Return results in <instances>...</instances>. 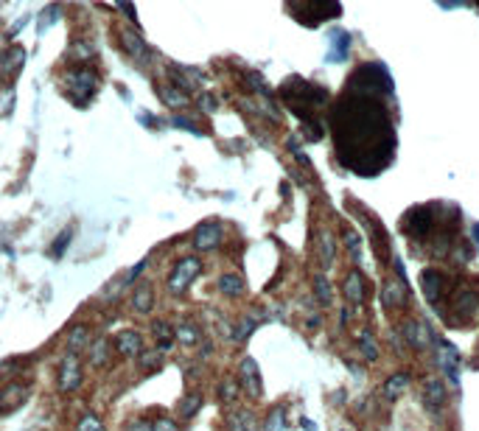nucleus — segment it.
Returning a JSON list of instances; mask_svg holds the SVG:
<instances>
[{
  "label": "nucleus",
  "instance_id": "obj_1",
  "mask_svg": "<svg viewBox=\"0 0 479 431\" xmlns=\"http://www.w3.org/2000/svg\"><path fill=\"white\" fill-rule=\"evenodd\" d=\"M65 90H68V96L82 107L90 98V93L96 90V73L87 70V67H70L65 73Z\"/></svg>",
  "mask_w": 479,
  "mask_h": 431
},
{
  "label": "nucleus",
  "instance_id": "obj_2",
  "mask_svg": "<svg viewBox=\"0 0 479 431\" xmlns=\"http://www.w3.org/2000/svg\"><path fill=\"white\" fill-rule=\"evenodd\" d=\"M82 383H85V367H82V359H79V353H68V356L62 359V364H59L56 386H59V392L70 395V392L82 389Z\"/></svg>",
  "mask_w": 479,
  "mask_h": 431
},
{
  "label": "nucleus",
  "instance_id": "obj_3",
  "mask_svg": "<svg viewBox=\"0 0 479 431\" xmlns=\"http://www.w3.org/2000/svg\"><path fill=\"white\" fill-rule=\"evenodd\" d=\"M199 272H202V261L199 258H183L174 269H171V275H168V291L177 297V294H185L188 286H191L193 280L199 278Z\"/></svg>",
  "mask_w": 479,
  "mask_h": 431
},
{
  "label": "nucleus",
  "instance_id": "obj_4",
  "mask_svg": "<svg viewBox=\"0 0 479 431\" xmlns=\"http://www.w3.org/2000/svg\"><path fill=\"white\" fill-rule=\"evenodd\" d=\"M28 395H31L28 383H23V381L6 383V386L0 389V415H11V412H17V409L28 400Z\"/></svg>",
  "mask_w": 479,
  "mask_h": 431
},
{
  "label": "nucleus",
  "instance_id": "obj_5",
  "mask_svg": "<svg viewBox=\"0 0 479 431\" xmlns=\"http://www.w3.org/2000/svg\"><path fill=\"white\" fill-rule=\"evenodd\" d=\"M222 224H216V222H205V224H199L196 227V233H193V246L199 249V252H210V249H216L219 244H222Z\"/></svg>",
  "mask_w": 479,
  "mask_h": 431
},
{
  "label": "nucleus",
  "instance_id": "obj_6",
  "mask_svg": "<svg viewBox=\"0 0 479 431\" xmlns=\"http://www.w3.org/2000/svg\"><path fill=\"white\" fill-rule=\"evenodd\" d=\"M115 350L124 356V359H138L144 353V336L138 331H121L115 336Z\"/></svg>",
  "mask_w": 479,
  "mask_h": 431
},
{
  "label": "nucleus",
  "instance_id": "obj_7",
  "mask_svg": "<svg viewBox=\"0 0 479 431\" xmlns=\"http://www.w3.org/2000/svg\"><path fill=\"white\" fill-rule=\"evenodd\" d=\"M241 386L244 392H249V398H261V376H258V364L252 359H244L239 367Z\"/></svg>",
  "mask_w": 479,
  "mask_h": 431
},
{
  "label": "nucleus",
  "instance_id": "obj_8",
  "mask_svg": "<svg viewBox=\"0 0 479 431\" xmlns=\"http://www.w3.org/2000/svg\"><path fill=\"white\" fill-rule=\"evenodd\" d=\"M227 431H258V420L252 412L241 409V412H230L227 415Z\"/></svg>",
  "mask_w": 479,
  "mask_h": 431
},
{
  "label": "nucleus",
  "instance_id": "obj_9",
  "mask_svg": "<svg viewBox=\"0 0 479 431\" xmlns=\"http://www.w3.org/2000/svg\"><path fill=\"white\" fill-rule=\"evenodd\" d=\"M121 45L127 48L129 56H135V59H141L146 62V56H149V48H146L144 37L141 34H132V31H121Z\"/></svg>",
  "mask_w": 479,
  "mask_h": 431
},
{
  "label": "nucleus",
  "instance_id": "obj_10",
  "mask_svg": "<svg viewBox=\"0 0 479 431\" xmlns=\"http://www.w3.org/2000/svg\"><path fill=\"white\" fill-rule=\"evenodd\" d=\"M154 308V288L144 283V286H138L132 291V311H138V314H149Z\"/></svg>",
  "mask_w": 479,
  "mask_h": 431
},
{
  "label": "nucleus",
  "instance_id": "obj_11",
  "mask_svg": "<svg viewBox=\"0 0 479 431\" xmlns=\"http://www.w3.org/2000/svg\"><path fill=\"white\" fill-rule=\"evenodd\" d=\"M90 328H85V325H73L70 328V334H68V353H82V350H87L90 347Z\"/></svg>",
  "mask_w": 479,
  "mask_h": 431
},
{
  "label": "nucleus",
  "instance_id": "obj_12",
  "mask_svg": "<svg viewBox=\"0 0 479 431\" xmlns=\"http://www.w3.org/2000/svg\"><path fill=\"white\" fill-rule=\"evenodd\" d=\"M23 62H26V50L23 48H9L6 53H0V76L14 73Z\"/></svg>",
  "mask_w": 479,
  "mask_h": 431
},
{
  "label": "nucleus",
  "instance_id": "obj_13",
  "mask_svg": "<svg viewBox=\"0 0 479 431\" xmlns=\"http://www.w3.org/2000/svg\"><path fill=\"white\" fill-rule=\"evenodd\" d=\"M202 403H205V398H202V395H196V392H191V395H183V398H180V403H177V412H180V418H183V420H191L193 415L202 409Z\"/></svg>",
  "mask_w": 479,
  "mask_h": 431
},
{
  "label": "nucleus",
  "instance_id": "obj_14",
  "mask_svg": "<svg viewBox=\"0 0 479 431\" xmlns=\"http://www.w3.org/2000/svg\"><path fill=\"white\" fill-rule=\"evenodd\" d=\"M87 350H90V364H93V367H107L109 353H112V344H109L107 339H98V342H93Z\"/></svg>",
  "mask_w": 479,
  "mask_h": 431
},
{
  "label": "nucleus",
  "instance_id": "obj_15",
  "mask_svg": "<svg viewBox=\"0 0 479 431\" xmlns=\"http://www.w3.org/2000/svg\"><path fill=\"white\" fill-rule=\"evenodd\" d=\"M174 336H177V342L180 344H185V347H193V344H199V339H202V331L193 325V322H180L177 328H174Z\"/></svg>",
  "mask_w": 479,
  "mask_h": 431
},
{
  "label": "nucleus",
  "instance_id": "obj_16",
  "mask_svg": "<svg viewBox=\"0 0 479 431\" xmlns=\"http://www.w3.org/2000/svg\"><path fill=\"white\" fill-rule=\"evenodd\" d=\"M154 342H157V350H171L174 347V342H177V336H174V328L168 325V322H157L154 325Z\"/></svg>",
  "mask_w": 479,
  "mask_h": 431
},
{
  "label": "nucleus",
  "instance_id": "obj_17",
  "mask_svg": "<svg viewBox=\"0 0 479 431\" xmlns=\"http://www.w3.org/2000/svg\"><path fill=\"white\" fill-rule=\"evenodd\" d=\"M157 93L168 107H185L188 104V93L180 90V87H157Z\"/></svg>",
  "mask_w": 479,
  "mask_h": 431
},
{
  "label": "nucleus",
  "instance_id": "obj_18",
  "mask_svg": "<svg viewBox=\"0 0 479 431\" xmlns=\"http://www.w3.org/2000/svg\"><path fill=\"white\" fill-rule=\"evenodd\" d=\"M219 291L227 294V297H239V294H244V280L239 275H222L219 278Z\"/></svg>",
  "mask_w": 479,
  "mask_h": 431
},
{
  "label": "nucleus",
  "instance_id": "obj_19",
  "mask_svg": "<svg viewBox=\"0 0 479 431\" xmlns=\"http://www.w3.org/2000/svg\"><path fill=\"white\" fill-rule=\"evenodd\" d=\"M443 400H446L443 383H437V381H429V383H426V403H429L431 409H437V406H440Z\"/></svg>",
  "mask_w": 479,
  "mask_h": 431
},
{
  "label": "nucleus",
  "instance_id": "obj_20",
  "mask_svg": "<svg viewBox=\"0 0 479 431\" xmlns=\"http://www.w3.org/2000/svg\"><path fill=\"white\" fill-rule=\"evenodd\" d=\"M236 398H239V383L233 381V378H227V381H222V386H219V400L230 406V403H233Z\"/></svg>",
  "mask_w": 479,
  "mask_h": 431
},
{
  "label": "nucleus",
  "instance_id": "obj_21",
  "mask_svg": "<svg viewBox=\"0 0 479 431\" xmlns=\"http://www.w3.org/2000/svg\"><path fill=\"white\" fill-rule=\"evenodd\" d=\"M407 383H409L407 376H395V378H389V381H387V395H389V398H398V395L407 389Z\"/></svg>",
  "mask_w": 479,
  "mask_h": 431
},
{
  "label": "nucleus",
  "instance_id": "obj_22",
  "mask_svg": "<svg viewBox=\"0 0 479 431\" xmlns=\"http://www.w3.org/2000/svg\"><path fill=\"white\" fill-rule=\"evenodd\" d=\"M345 291H348V297H350L353 302H359V300H362V283H359V275H350V278L345 280Z\"/></svg>",
  "mask_w": 479,
  "mask_h": 431
},
{
  "label": "nucleus",
  "instance_id": "obj_23",
  "mask_svg": "<svg viewBox=\"0 0 479 431\" xmlns=\"http://www.w3.org/2000/svg\"><path fill=\"white\" fill-rule=\"evenodd\" d=\"M76 431H104V423L98 420L96 415H85V418L79 420V426H76Z\"/></svg>",
  "mask_w": 479,
  "mask_h": 431
},
{
  "label": "nucleus",
  "instance_id": "obj_24",
  "mask_svg": "<svg viewBox=\"0 0 479 431\" xmlns=\"http://www.w3.org/2000/svg\"><path fill=\"white\" fill-rule=\"evenodd\" d=\"M160 353H163V350H149V353L144 350L138 359H141V364H144V367H149V370H151L154 364H160Z\"/></svg>",
  "mask_w": 479,
  "mask_h": 431
},
{
  "label": "nucleus",
  "instance_id": "obj_25",
  "mask_svg": "<svg viewBox=\"0 0 479 431\" xmlns=\"http://www.w3.org/2000/svg\"><path fill=\"white\" fill-rule=\"evenodd\" d=\"M68 244H70V230H65V233L59 236V241H56V244L50 246V252H53V258H59V255H62V249H65Z\"/></svg>",
  "mask_w": 479,
  "mask_h": 431
},
{
  "label": "nucleus",
  "instance_id": "obj_26",
  "mask_svg": "<svg viewBox=\"0 0 479 431\" xmlns=\"http://www.w3.org/2000/svg\"><path fill=\"white\" fill-rule=\"evenodd\" d=\"M151 429H154V431H177V426H174V420H168V418H160L157 423H151Z\"/></svg>",
  "mask_w": 479,
  "mask_h": 431
},
{
  "label": "nucleus",
  "instance_id": "obj_27",
  "mask_svg": "<svg viewBox=\"0 0 479 431\" xmlns=\"http://www.w3.org/2000/svg\"><path fill=\"white\" fill-rule=\"evenodd\" d=\"M317 294L323 297V302H328V300H331V288H328V283H325L323 278H317Z\"/></svg>",
  "mask_w": 479,
  "mask_h": 431
},
{
  "label": "nucleus",
  "instance_id": "obj_28",
  "mask_svg": "<svg viewBox=\"0 0 479 431\" xmlns=\"http://www.w3.org/2000/svg\"><path fill=\"white\" fill-rule=\"evenodd\" d=\"M115 3H118V6H121V9L127 11V17H129V20H138V11H135L132 0H115Z\"/></svg>",
  "mask_w": 479,
  "mask_h": 431
},
{
  "label": "nucleus",
  "instance_id": "obj_29",
  "mask_svg": "<svg viewBox=\"0 0 479 431\" xmlns=\"http://www.w3.org/2000/svg\"><path fill=\"white\" fill-rule=\"evenodd\" d=\"M362 350H365V356H370V359H376V347H373V339H362Z\"/></svg>",
  "mask_w": 479,
  "mask_h": 431
},
{
  "label": "nucleus",
  "instance_id": "obj_30",
  "mask_svg": "<svg viewBox=\"0 0 479 431\" xmlns=\"http://www.w3.org/2000/svg\"><path fill=\"white\" fill-rule=\"evenodd\" d=\"M127 431H154L151 429V423H146V420H135V423H129Z\"/></svg>",
  "mask_w": 479,
  "mask_h": 431
}]
</instances>
